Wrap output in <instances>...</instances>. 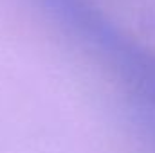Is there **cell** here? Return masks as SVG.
<instances>
[{"label": "cell", "instance_id": "obj_1", "mask_svg": "<svg viewBox=\"0 0 155 153\" xmlns=\"http://www.w3.org/2000/svg\"><path fill=\"white\" fill-rule=\"evenodd\" d=\"M43 7L121 70L134 90L155 108V54L123 36L88 0H40Z\"/></svg>", "mask_w": 155, "mask_h": 153}]
</instances>
